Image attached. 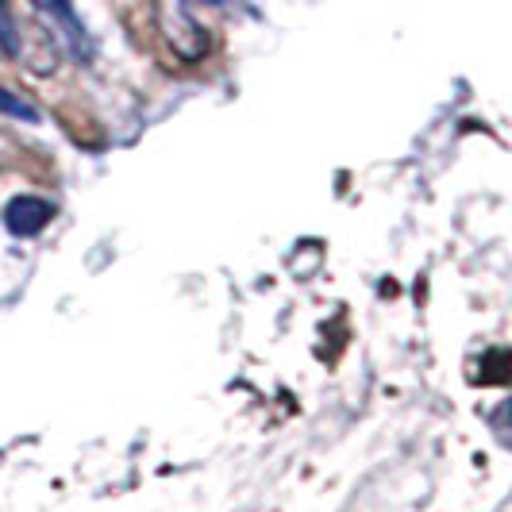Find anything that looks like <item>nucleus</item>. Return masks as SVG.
Instances as JSON below:
<instances>
[{
    "instance_id": "nucleus-1",
    "label": "nucleus",
    "mask_w": 512,
    "mask_h": 512,
    "mask_svg": "<svg viewBox=\"0 0 512 512\" xmlns=\"http://www.w3.org/2000/svg\"><path fill=\"white\" fill-rule=\"evenodd\" d=\"M54 208L51 201H43V197H12L8 208H4V224L12 235H20V239H31V235H39V231L51 224Z\"/></svg>"
},
{
    "instance_id": "nucleus-2",
    "label": "nucleus",
    "mask_w": 512,
    "mask_h": 512,
    "mask_svg": "<svg viewBox=\"0 0 512 512\" xmlns=\"http://www.w3.org/2000/svg\"><path fill=\"white\" fill-rule=\"evenodd\" d=\"M35 4H39L43 12H51L54 20H58V24L66 27V31L74 35L77 43L85 39V31H81V20H77V16H74V4H70V0H35Z\"/></svg>"
},
{
    "instance_id": "nucleus-3",
    "label": "nucleus",
    "mask_w": 512,
    "mask_h": 512,
    "mask_svg": "<svg viewBox=\"0 0 512 512\" xmlns=\"http://www.w3.org/2000/svg\"><path fill=\"white\" fill-rule=\"evenodd\" d=\"M0 112H4V116H12V120L39 124V112H35V108H31L27 101H20L16 93H8V89H0Z\"/></svg>"
},
{
    "instance_id": "nucleus-4",
    "label": "nucleus",
    "mask_w": 512,
    "mask_h": 512,
    "mask_svg": "<svg viewBox=\"0 0 512 512\" xmlns=\"http://www.w3.org/2000/svg\"><path fill=\"white\" fill-rule=\"evenodd\" d=\"M0 51L4 54H20V35H16V20L8 12V4L0 0Z\"/></svg>"
},
{
    "instance_id": "nucleus-5",
    "label": "nucleus",
    "mask_w": 512,
    "mask_h": 512,
    "mask_svg": "<svg viewBox=\"0 0 512 512\" xmlns=\"http://www.w3.org/2000/svg\"><path fill=\"white\" fill-rule=\"evenodd\" d=\"M205 4H220V0H205Z\"/></svg>"
}]
</instances>
